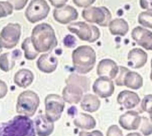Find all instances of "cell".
Instances as JSON below:
<instances>
[{
	"label": "cell",
	"mask_w": 152,
	"mask_h": 136,
	"mask_svg": "<svg viewBox=\"0 0 152 136\" xmlns=\"http://www.w3.org/2000/svg\"><path fill=\"white\" fill-rule=\"evenodd\" d=\"M31 42L38 53H46L57 46L58 41L55 31L48 23H41L32 29Z\"/></svg>",
	"instance_id": "cell-1"
},
{
	"label": "cell",
	"mask_w": 152,
	"mask_h": 136,
	"mask_svg": "<svg viewBox=\"0 0 152 136\" xmlns=\"http://www.w3.org/2000/svg\"><path fill=\"white\" fill-rule=\"evenodd\" d=\"M34 122L30 118L16 116L12 119L0 123V136H36Z\"/></svg>",
	"instance_id": "cell-2"
},
{
	"label": "cell",
	"mask_w": 152,
	"mask_h": 136,
	"mask_svg": "<svg viewBox=\"0 0 152 136\" xmlns=\"http://www.w3.org/2000/svg\"><path fill=\"white\" fill-rule=\"evenodd\" d=\"M96 62V53L93 47L81 45L72 52V63L74 69L80 75L90 72Z\"/></svg>",
	"instance_id": "cell-3"
},
{
	"label": "cell",
	"mask_w": 152,
	"mask_h": 136,
	"mask_svg": "<svg viewBox=\"0 0 152 136\" xmlns=\"http://www.w3.org/2000/svg\"><path fill=\"white\" fill-rule=\"evenodd\" d=\"M40 100L38 95L30 90L22 92L17 99L16 111L21 116L31 118L37 112Z\"/></svg>",
	"instance_id": "cell-4"
},
{
	"label": "cell",
	"mask_w": 152,
	"mask_h": 136,
	"mask_svg": "<svg viewBox=\"0 0 152 136\" xmlns=\"http://www.w3.org/2000/svg\"><path fill=\"white\" fill-rule=\"evenodd\" d=\"M69 31L76 34L82 41L94 43L100 38L101 32L96 26L89 25L84 21H77L68 26Z\"/></svg>",
	"instance_id": "cell-5"
},
{
	"label": "cell",
	"mask_w": 152,
	"mask_h": 136,
	"mask_svg": "<svg viewBox=\"0 0 152 136\" xmlns=\"http://www.w3.org/2000/svg\"><path fill=\"white\" fill-rule=\"evenodd\" d=\"M82 17L88 22L99 24L101 27L109 26L111 20V12L105 6H89L82 12Z\"/></svg>",
	"instance_id": "cell-6"
},
{
	"label": "cell",
	"mask_w": 152,
	"mask_h": 136,
	"mask_svg": "<svg viewBox=\"0 0 152 136\" xmlns=\"http://www.w3.org/2000/svg\"><path fill=\"white\" fill-rule=\"evenodd\" d=\"M21 36V26L19 23H8L0 32V45L4 48H14Z\"/></svg>",
	"instance_id": "cell-7"
},
{
	"label": "cell",
	"mask_w": 152,
	"mask_h": 136,
	"mask_svg": "<svg viewBox=\"0 0 152 136\" xmlns=\"http://www.w3.org/2000/svg\"><path fill=\"white\" fill-rule=\"evenodd\" d=\"M50 12V6L45 0H32L25 11V17L31 23L45 20Z\"/></svg>",
	"instance_id": "cell-8"
},
{
	"label": "cell",
	"mask_w": 152,
	"mask_h": 136,
	"mask_svg": "<svg viewBox=\"0 0 152 136\" xmlns=\"http://www.w3.org/2000/svg\"><path fill=\"white\" fill-rule=\"evenodd\" d=\"M45 116L53 122L58 121L65 109V102L58 94H48L45 99Z\"/></svg>",
	"instance_id": "cell-9"
},
{
	"label": "cell",
	"mask_w": 152,
	"mask_h": 136,
	"mask_svg": "<svg viewBox=\"0 0 152 136\" xmlns=\"http://www.w3.org/2000/svg\"><path fill=\"white\" fill-rule=\"evenodd\" d=\"M93 91L97 96L105 99L114 94L115 86L111 79L108 78H99L93 85Z\"/></svg>",
	"instance_id": "cell-10"
},
{
	"label": "cell",
	"mask_w": 152,
	"mask_h": 136,
	"mask_svg": "<svg viewBox=\"0 0 152 136\" xmlns=\"http://www.w3.org/2000/svg\"><path fill=\"white\" fill-rule=\"evenodd\" d=\"M54 20L61 24H68L78 18V12L71 5H64L53 10Z\"/></svg>",
	"instance_id": "cell-11"
},
{
	"label": "cell",
	"mask_w": 152,
	"mask_h": 136,
	"mask_svg": "<svg viewBox=\"0 0 152 136\" xmlns=\"http://www.w3.org/2000/svg\"><path fill=\"white\" fill-rule=\"evenodd\" d=\"M118 71L119 67L113 60L110 59L102 60L97 66V75L100 78H108L112 80L117 78Z\"/></svg>",
	"instance_id": "cell-12"
},
{
	"label": "cell",
	"mask_w": 152,
	"mask_h": 136,
	"mask_svg": "<svg viewBox=\"0 0 152 136\" xmlns=\"http://www.w3.org/2000/svg\"><path fill=\"white\" fill-rule=\"evenodd\" d=\"M132 37L138 45L146 50H152V32L151 30L142 27H135L132 30Z\"/></svg>",
	"instance_id": "cell-13"
},
{
	"label": "cell",
	"mask_w": 152,
	"mask_h": 136,
	"mask_svg": "<svg viewBox=\"0 0 152 136\" xmlns=\"http://www.w3.org/2000/svg\"><path fill=\"white\" fill-rule=\"evenodd\" d=\"M118 121L120 126L125 130H128V131L137 130L141 126L142 117L136 111L128 110L120 116Z\"/></svg>",
	"instance_id": "cell-14"
},
{
	"label": "cell",
	"mask_w": 152,
	"mask_h": 136,
	"mask_svg": "<svg viewBox=\"0 0 152 136\" xmlns=\"http://www.w3.org/2000/svg\"><path fill=\"white\" fill-rule=\"evenodd\" d=\"M36 134L38 136L51 135L54 130V122L50 120L45 114L38 115L34 122Z\"/></svg>",
	"instance_id": "cell-15"
},
{
	"label": "cell",
	"mask_w": 152,
	"mask_h": 136,
	"mask_svg": "<svg viewBox=\"0 0 152 136\" xmlns=\"http://www.w3.org/2000/svg\"><path fill=\"white\" fill-rule=\"evenodd\" d=\"M117 102L123 108L126 110H132L140 103L141 99L136 93L133 91L124 90L120 92L119 94L118 95Z\"/></svg>",
	"instance_id": "cell-16"
},
{
	"label": "cell",
	"mask_w": 152,
	"mask_h": 136,
	"mask_svg": "<svg viewBox=\"0 0 152 136\" xmlns=\"http://www.w3.org/2000/svg\"><path fill=\"white\" fill-rule=\"evenodd\" d=\"M37 66L38 69L44 73H53L58 67V59L51 53H44L39 56Z\"/></svg>",
	"instance_id": "cell-17"
},
{
	"label": "cell",
	"mask_w": 152,
	"mask_h": 136,
	"mask_svg": "<svg viewBox=\"0 0 152 136\" xmlns=\"http://www.w3.org/2000/svg\"><path fill=\"white\" fill-rule=\"evenodd\" d=\"M128 66L131 69H137L142 68L148 60V54L141 48H134L128 53Z\"/></svg>",
	"instance_id": "cell-18"
},
{
	"label": "cell",
	"mask_w": 152,
	"mask_h": 136,
	"mask_svg": "<svg viewBox=\"0 0 152 136\" xmlns=\"http://www.w3.org/2000/svg\"><path fill=\"white\" fill-rule=\"evenodd\" d=\"M83 97H84L83 90L76 86L67 85L62 90V99L67 103L77 104L82 101Z\"/></svg>",
	"instance_id": "cell-19"
},
{
	"label": "cell",
	"mask_w": 152,
	"mask_h": 136,
	"mask_svg": "<svg viewBox=\"0 0 152 136\" xmlns=\"http://www.w3.org/2000/svg\"><path fill=\"white\" fill-rule=\"evenodd\" d=\"M33 81H34V74L32 73L31 70L27 69H22L18 70L13 77L14 84L20 88H27L33 83Z\"/></svg>",
	"instance_id": "cell-20"
},
{
	"label": "cell",
	"mask_w": 152,
	"mask_h": 136,
	"mask_svg": "<svg viewBox=\"0 0 152 136\" xmlns=\"http://www.w3.org/2000/svg\"><path fill=\"white\" fill-rule=\"evenodd\" d=\"M74 125L83 130H92L96 126V121L89 114L86 113H77L73 120Z\"/></svg>",
	"instance_id": "cell-21"
},
{
	"label": "cell",
	"mask_w": 152,
	"mask_h": 136,
	"mask_svg": "<svg viewBox=\"0 0 152 136\" xmlns=\"http://www.w3.org/2000/svg\"><path fill=\"white\" fill-rule=\"evenodd\" d=\"M80 106L84 111L93 113L99 110L101 106V101L97 95L88 94L84 95L82 101L80 102Z\"/></svg>",
	"instance_id": "cell-22"
},
{
	"label": "cell",
	"mask_w": 152,
	"mask_h": 136,
	"mask_svg": "<svg viewBox=\"0 0 152 136\" xmlns=\"http://www.w3.org/2000/svg\"><path fill=\"white\" fill-rule=\"evenodd\" d=\"M110 32L114 36L125 37L129 31V25L124 19L112 20L109 24Z\"/></svg>",
	"instance_id": "cell-23"
},
{
	"label": "cell",
	"mask_w": 152,
	"mask_h": 136,
	"mask_svg": "<svg viewBox=\"0 0 152 136\" xmlns=\"http://www.w3.org/2000/svg\"><path fill=\"white\" fill-rule=\"evenodd\" d=\"M124 86L133 90H138L143 86V78L139 73L129 70L126 75Z\"/></svg>",
	"instance_id": "cell-24"
},
{
	"label": "cell",
	"mask_w": 152,
	"mask_h": 136,
	"mask_svg": "<svg viewBox=\"0 0 152 136\" xmlns=\"http://www.w3.org/2000/svg\"><path fill=\"white\" fill-rule=\"evenodd\" d=\"M67 85L76 86L83 90L84 93L89 91L90 88V80L88 78L78 75V74H70L66 79Z\"/></svg>",
	"instance_id": "cell-25"
},
{
	"label": "cell",
	"mask_w": 152,
	"mask_h": 136,
	"mask_svg": "<svg viewBox=\"0 0 152 136\" xmlns=\"http://www.w3.org/2000/svg\"><path fill=\"white\" fill-rule=\"evenodd\" d=\"M14 53H6L0 55V69L4 72L10 71L15 65Z\"/></svg>",
	"instance_id": "cell-26"
},
{
	"label": "cell",
	"mask_w": 152,
	"mask_h": 136,
	"mask_svg": "<svg viewBox=\"0 0 152 136\" xmlns=\"http://www.w3.org/2000/svg\"><path fill=\"white\" fill-rule=\"evenodd\" d=\"M21 49L24 51V55L25 58L28 61H33L35 60L37 55H38V52L35 49V47L32 45L31 42V38L30 37H27L24 39V41L21 44Z\"/></svg>",
	"instance_id": "cell-27"
},
{
	"label": "cell",
	"mask_w": 152,
	"mask_h": 136,
	"mask_svg": "<svg viewBox=\"0 0 152 136\" xmlns=\"http://www.w3.org/2000/svg\"><path fill=\"white\" fill-rule=\"evenodd\" d=\"M138 22L145 28L152 29V10L142 12L138 16Z\"/></svg>",
	"instance_id": "cell-28"
},
{
	"label": "cell",
	"mask_w": 152,
	"mask_h": 136,
	"mask_svg": "<svg viewBox=\"0 0 152 136\" xmlns=\"http://www.w3.org/2000/svg\"><path fill=\"white\" fill-rule=\"evenodd\" d=\"M12 11L13 7L8 1H0V19L11 15L12 13Z\"/></svg>",
	"instance_id": "cell-29"
},
{
	"label": "cell",
	"mask_w": 152,
	"mask_h": 136,
	"mask_svg": "<svg viewBox=\"0 0 152 136\" xmlns=\"http://www.w3.org/2000/svg\"><path fill=\"white\" fill-rule=\"evenodd\" d=\"M140 129L143 135H151L152 134V123L151 122V120L147 118H142Z\"/></svg>",
	"instance_id": "cell-30"
},
{
	"label": "cell",
	"mask_w": 152,
	"mask_h": 136,
	"mask_svg": "<svg viewBox=\"0 0 152 136\" xmlns=\"http://www.w3.org/2000/svg\"><path fill=\"white\" fill-rule=\"evenodd\" d=\"M142 109L145 112L152 116V94L146 95L142 101Z\"/></svg>",
	"instance_id": "cell-31"
},
{
	"label": "cell",
	"mask_w": 152,
	"mask_h": 136,
	"mask_svg": "<svg viewBox=\"0 0 152 136\" xmlns=\"http://www.w3.org/2000/svg\"><path fill=\"white\" fill-rule=\"evenodd\" d=\"M129 71V69L126 67H123V66H120L119 67V71H118V74L116 78V84L117 86H124V80H125V78H126V73Z\"/></svg>",
	"instance_id": "cell-32"
},
{
	"label": "cell",
	"mask_w": 152,
	"mask_h": 136,
	"mask_svg": "<svg viewBox=\"0 0 152 136\" xmlns=\"http://www.w3.org/2000/svg\"><path fill=\"white\" fill-rule=\"evenodd\" d=\"M28 1V0H9L8 2L12 5L14 10L19 11V10L23 9L27 5Z\"/></svg>",
	"instance_id": "cell-33"
},
{
	"label": "cell",
	"mask_w": 152,
	"mask_h": 136,
	"mask_svg": "<svg viewBox=\"0 0 152 136\" xmlns=\"http://www.w3.org/2000/svg\"><path fill=\"white\" fill-rule=\"evenodd\" d=\"M107 136H124L122 130L119 128V126L113 125L109 127L107 131Z\"/></svg>",
	"instance_id": "cell-34"
},
{
	"label": "cell",
	"mask_w": 152,
	"mask_h": 136,
	"mask_svg": "<svg viewBox=\"0 0 152 136\" xmlns=\"http://www.w3.org/2000/svg\"><path fill=\"white\" fill-rule=\"evenodd\" d=\"M95 1L96 0H73V3L78 7L87 8L89 6H92V4H94Z\"/></svg>",
	"instance_id": "cell-35"
},
{
	"label": "cell",
	"mask_w": 152,
	"mask_h": 136,
	"mask_svg": "<svg viewBox=\"0 0 152 136\" xmlns=\"http://www.w3.org/2000/svg\"><path fill=\"white\" fill-rule=\"evenodd\" d=\"M64 45L68 47H73L76 45V38L71 35L66 36L64 38Z\"/></svg>",
	"instance_id": "cell-36"
},
{
	"label": "cell",
	"mask_w": 152,
	"mask_h": 136,
	"mask_svg": "<svg viewBox=\"0 0 152 136\" xmlns=\"http://www.w3.org/2000/svg\"><path fill=\"white\" fill-rule=\"evenodd\" d=\"M8 92V87L6 86V84L3 81L0 80V99H3Z\"/></svg>",
	"instance_id": "cell-37"
},
{
	"label": "cell",
	"mask_w": 152,
	"mask_h": 136,
	"mask_svg": "<svg viewBox=\"0 0 152 136\" xmlns=\"http://www.w3.org/2000/svg\"><path fill=\"white\" fill-rule=\"evenodd\" d=\"M78 136H103L102 133L99 130H95L93 132H86V131H81L79 133Z\"/></svg>",
	"instance_id": "cell-38"
},
{
	"label": "cell",
	"mask_w": 152,
	"mask_h": 136,
	"mask_svg": "<svg viewBox=\"0 0 152 136\" xmlns=\"http://www.w3.org/2000/svg\"><path fill=\"white\" fill-rule=\"evenodd\" d=\"M69 0H49L51 4L53 6H54L55 8H60V7H62V6L66 5V3Z\"/></svg>",
	"instance_id": "cell-39"
},
{
	"label": "cell",
	"mask_w": 152,
	"mask_h": 136,
	"mask_svg": "<svg viewBox=\"0 0 152 136\" xmlns=\"http://www.w3.org/2000/svg\"><path fill=\"white\" fill-rule=\"evenodd\" d=\"M140 5L142 9L152 10V0H140Z\"/></svg>",
	"instance_id": "cell-40"
},
{
	"label": "cell",
	"mask_w": 152,
	"mask_h": 136,
	"mask_svg": "<svg viewBox=\"0 0 152 136\" xmlns=\"http://www.w3.org/2000/svg\"><path fill=\"white\" fill-rule=\"evenodd\" d=\"M126 136H142L141 134H139V133H130V134H128Z\"/></svg>",
	"instance_id": "cell-41"
},
{
	"label": "cell",
	"mask_w": 152,
	"mask_h": 136,
	"mask_svg": "<svg viewBox=\"0 0 152 136\" xmlns=\"http://www.w3.org/2000/svg\"><path fill=\"white\" fill-rule=\"evenodd\" d=\"M151 80L152 81V69H151Z\"/></svg>",
	"instance_id": "cell-42"
},
{
	"label": "cell",
	"mask_w": 152,
	"mask_h": 136,
	"mask_svg": "<svg viewBox=\"0 0 152 136\" xmlns=\"http://www.w3.org/2000/svg\"><path fill=\"white\" fill-rule=\"evenodd\" d=\"M150 120H151V122L152 123V116H150Z\"/></svg>",
	"instance_id": "cell-43"
},
{
	"label": "cell",
	"mask_w": 152,
	"mask_h": 136,
	"mask_svg": "<svg viewBox=\"0 0 152 136\" xmlns=\"http://www.w3.org/2000/svg\"><path fill=\"white\" fill-rule=\"evenodd\" d=\"M151 69H152V60H151Z\"/></svg>",
	"instance_id": "cell-44"
}]
</instances>
